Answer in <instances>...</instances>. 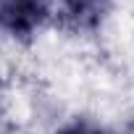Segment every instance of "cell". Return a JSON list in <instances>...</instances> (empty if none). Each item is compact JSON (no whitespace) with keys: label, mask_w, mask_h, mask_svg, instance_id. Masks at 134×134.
<instances>
[{"label":"cell","mask_w":134,"mask_h":134,"mask_svg":"<svg viewBox=\"0 0 134 134\" xmlns=\"http://www.w3.org/2000/svg\"><path fill=\"white\" fill-rule=\"evenodd\" d=\"M50 16V0H0V29L16 37L32 34Z\"/></svg>","instance_id":"1"},{"label":"cell","mask_w":134,"mask_h":134,"mask_svg":"<svg viewBox=\"0 0 134 134\" xmlns=\"http://www.w3.org/2000/svg\"><path fill=\"white\" fill-rule=\"evenodd\" d=\"M55 134H110V131H105L103 126L90 124V121H74V124H66L63 129H58Z\"/></svg>","instance_id":"3"},{"label":"cell","mask_w":134,"mask_h":134,"mask_svg":"<svg viewBox=\"0 0 134 134\" xmlns=\"http://www.w3.org/2000/svg\"><path fill=\"white\" fill-rule=\"evenodd\" d=\"M63 16L74 26H92L103 19L108 0H60Z\"/></svg>","instance_id":"2"}]
</instances>
